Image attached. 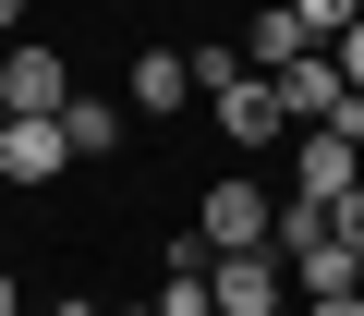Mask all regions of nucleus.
I'll use <instances>...</instances> for the list:
<instances>
[{"label":"nucleus","mask_w":364,"mask_h":316,"mask_svg":"<svg viewBox=\"0 0 364 316\" xmlns=\"http://www.w3.org/2000/svg\"><path fill=\"white\" fill-rule=\"evenodd\" d=\"M49 316H109V304H49Z\"/></svg>","instance_id":"dca6fc26"},{"label":"nucleus","mask_w":364,"mask_h":316,"mask_svg":"<svg viewBox=\"0 0 364 316\" xmlns=\"http://www.w3.org/2000/svg\"><path fill=\"white\" fill-rule=\"evenodd\" d=\"M0 316H25V292H13V268H0Z\"/></svg>","instance_id":"4468645a"},{"label":"nucleus","mask_w":364,"mask_h":316,"mask_svg":"<svg viewBox=\"0 0 364 316\" xmlns=\"http://www.w3.org/2000/svg\"><path fill=\"white\" fill-rule=\"evenodd\" d=\"M316 316H364V292H316Z\"/></svg>","instance_id":"ddd939ff"},{"label":"nucleus","mask_w":364,"mask_h":316,"mask_svg":"<svg viewBox=\"0 0 364 316\" xmlns=\"http://www.w3.org/2000/svg\"><path fill=\"white\" fill-rule=\"evenodd\" d=\"M61 146H73V158H109V146H122V98H85V85H73V98H61Z\"/></svg>","instance_id":"1a4fd4ad"},{"label":"nucleus","mask_w":364,"mask_h":316,"mask_svg":"<svg viewBox=\"0 0 364 316\" xmlns=\"http://www.w3.org/2000/svg\"><path fill=\"white\" fill-rule=\"evenodd\" d=\"M122 98H134L146 122H170L182 98H195V49H134V73H122Z\"/></svg>","instance_id":"0eeeda50"},{"label":"nucleus","mask_w":364,"mask_h":316,"mask_svg":"<svg viewBox=\"0 0 364 316\" xmlns=\"http://www.w3.org/2000/svg\"><path fill=\"white\" fill-rule=\"evenodd\" d=\"M267 85H279V122H291V134H316V122H352V85H340V61H328V49L279 61Z\"/></svg>","instance_id":"20e7f679"},{"label":"nucleus","mask_w":364,"mask_h":316,"mask_svg":"<svg viewBox=\"0 0 364 316\" xmlns=\"http://www.w3.org/2000/svg\"><path fill=\"white\" fill-rule=\"evenodd\" d=\"M328 61H340V85L364 98V25H340V37H328Z\"/></svg>","instance_id":"f8f14e48"},{"label":"nucleus","mask_w":364,"mask_h":316,"mask_svg":"<svg viewBox=\"0 0 364 316\" xmlns=\"http://www.w3.org/2000/svg\"><path fill=\"white\" fill-rule=\"evenodd\" d=\"M352 292H364V280H352Z\"/></svg>","instance_id":"6ab92c4d"},{"label":"nucleus","mask_w":364,"mask_h":316,"mask_svg":"<svg viewBox=\"0 0 364 316\" xmlns=\"http://www.w3.org/2000/svg\"><path fill=\"white\" fill-rule=\"evenodd\" d=\"M267 207H279L267 183H243V171H219V183L195 195V243H207V256H267Z\"/></svg>","instance_id":"f257e3e1"},{"label":"nucleus","mask_w":364,"mask_h":316,"mask_svg":"<svg viewBox=\"0 0 364 316\" xmlns=\"http://www.w3.org/2000/svg\"><path fill=\"white\" fill-rule=\"evenodd\" d=\"M279 146H291V195H316V207L364 195V146H352L340 122H316V134H279Z\"/></svg>","instance_id":"f03ea898"},{"label":"nucleus","mask_w":364,"mask_h":316,"mask_svg":"<svg viewBox=\"0 0 364 316\" xmlns=\"http://www.w3.org/2000/svg\"><path fill=\"white\" fill-rule=\"evenodd\" d=\"M279 13H291V25H304V37H316V49H328V37H340V25H364V0H279Z\"/></svg>","instance_id":"9d476101"},{"label":"nucleus","mask_w":364,"mask_h":316,"mask_svg":"<svg viewBox=\"0 0 364 316\" xmlns=\"http://www.w3.org/2000/svg\"><path fill=\"white\" fill-rule=\"evenodd\" d=\"M13 25H25V0H0V37H13Z\"/></svg>","instance_id":"2eb2a0df"},{"label":"nucleus","mask_w":364,"mask_h":316,"mask_svg":"<svg viewBox=\"0 0 364 316\" xmlns=\"http://www.w3.org/2000/svg\"><path fill=\"white\" fill-rule=\"evenodd\" d=\"M61 98H73V61L61 49H13V37H0V110H13V122H61Z\"/></svg>","instance_id":"7ed1b4c3"},{"label":"nucleus","mask_w":364,"mask_h":316,"mask_svg":"<svg viewBox=\"0 0 364 316\" xmlns=\"http://www.w3.org/2000/svg\"><path fill=\"white\" fill-rule=\"evenodd\" d=\"M328 231H340V256L364 268V195H340V207H328Z\"/></svg>","instance_id":"9b49d317"},{"label":"nucleus","mask_w":364,"mask_h":316,"mask_svg":"<svg viewBox=\"0 0 364 316\" xmlns=\"http://www.w3.org/2000/svg\"><path fill=\"white\" fill-rule=\"evenodd\" d=\"M109 316H158V304H109Z\"/></svg>","instance_id":"a211bd4d"},{"label":"nucleus","mask_w":364,"mask_h":316,"mask_svg":"<svg viewBox=\"0 0 364 316\" xmlns=\"http://www.w3.org/2000/svg\"><path fill=\"white\" fill-rule=\"evenodd\" d=\"M340 134H352V146H364V98H352V122H340Z\"/></svg>","instance_id":"f3484780"},{"label":"nucleus","mask_w":364,"mask_h":316,"mask_svg":"<svg viewBox=\"0 0 364 316\" xmlns=\"http://www.w3.org/2000/svg\"><path fill=\"white\" fill-rule=\"evenodd\" d=\"M304 49H316V37H304V25L279 13V0H267V13L243 25V49H231V61H243V73H279V61H304Z\"/></svg>","instance_id":"6e6552de"},{"label":"nucleus","mask_w":364,"mask_h":316,"mask_svg":"<svg viewBox=\"0 0 364 316\" xmlns=\"http://www.w3.org/2000/svg\"><path fill=\"white\" fill-rule=\"evenodd\" d=\"M279 292H291L279 256H207V304L219 316H279Z\"/></svg>","instance_id":"423d86ee"},{"label":"nucleus","mask_w":364,"mask_h":316,"mask_svg":"<svg viewBox=\"0 0 364 316\" xmlns=\"http://www.w3.org/2000/svg\"><path fill=\"white\" fill-rule=\"evenodd\" d=\"M61 171H73L61 122H0V183H13V195H49Z\"/></svg>","instance_id":"39448f33"}]
</instances>
